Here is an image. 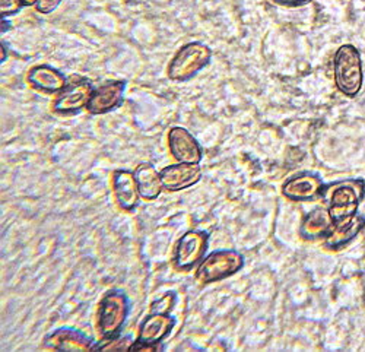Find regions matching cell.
Here are the masks:
<instances>
[{
	"label": "cell",
	"instance_id": "6da1fadb",
	"mask_svg": "<svg viewBox=\"0 0 365 352\" xmlns=\"http://www.w3.org/2000/svg\"><path fill=\"white\" fill-rule=\"evenodd\" d=\"M365 199V180L359 177L324 183L320 200L329 209L333 222H341L358 214Z\"/></svg>",
	"mask_w": 365,
	"mask_h": 352
},
{
	"label": "cell",
	"instance_id": "7a4b0ae2",
	"mask_svg": "<svg viewBox=\"0 0 365 352\" xmlns=\"http://www.w3.org/2000/svg\"><path fill=\"white\" fill-rule=\"evenodd\" d=\"M333 79L338 91L355 98L364 85V68L359 50L354 44H342L333 56Z\"/></svg>",
	"mask_w": 365,
	"mask_h": 352
},
{
	"label": "cell",
	"instance_id": "3957f363",
	"mask_svg": "<svg viewBox=\"0 0 365 352\" xmlns=\"http://www.w3.org/2000/svg\"><path fill=\"white\" fill-rule=\"evenodd\" d=\"M130 303L120 289L107 291L97 310V329L101 339H110L121 333L129 317Z\"/></svg>",
	"mask_w": 365,
	"mask_h": 352
},
{
	"label": "cell",
	"instance_id": "277c9868",
	"mask_svg": "<svg viewBox=\"0 0 365 352\" xmlns=\"http://www.w3.org/2000/svg\"><path fill=\"white\" fill-rule=\"evenodd\" d=\"M245 256L232 249H220L203 257L196 268V279L200 284H214L234 276L245 268Z\"/></svg>",
	"mask_w": 365,
	"mask_h": 352
},
{
	"label": "cell",
	"instance_id": "5b68a950",
	"mask_svg": "<svg viewBox=\"0 0 365 352\" xmlns=\"http://www.w3.org/2000/svg\"><path fill=\"white\" fill-rule=\"evenodd\" d=\"M212 58V50L200 43H187L175 53L168 65V78L174 82H186L203 71Z\"/></svg>",
	"mask_w": 365,
	"mask_h": 352
},
{
	"label": "cell",
	"instance_id": "8992f818",
	"mask_svg": "<svg viewBox=\"0 0 365 352\" xmlns=\"http://www.w3.org/2000/svg\"><path fill=\"white\" fill-rule=\"evenodd\" d=\"M209 232L202 229H190L178 239L174 250V266L177 271L189 272L197 268L206 256L209 247Z\"/></svg>",
	"mask_w": 365,
	"mask_h": 352
},
{
	"label": "cell",
	"instance_id": "52a82bcc",
	"mask_svg": "<svg viewBox=\"0 0 365 352\" xmlns=\"http://www.w3.org/2000/svg\"><path fill=\"white\" fill-rule=\"evenodd\" d=\"M175 326V319L170 313H150L142 320L138 339L132 351H158Z\"/></svg>",
	"mask_w": 365,
	"mask_h": 352
},
{
	"label": "cell",
	"instance_id": "ba28073f",
	"mask_svg": "<svg viewBox=\"0 0 365 352\" xmlns=\"http://www.w3.org/2000/svg\"><path fill=\"white\" fill-rule=\"evenodd\" d=\"M324 182L313 171H302L291 175L282 185V196L291 202H314L320 199Z\"/></svg>",
	"mask_w": 365,
	"mask_h": 352
},
{
	"label": "cell",
	"instance_id": "9c48e42d",
	"mask_svg": "<svg viewBox=\"0 0 365 352\" xmlns=\"http://www.w3.org/2000/svg\"><path fill=\"white\" fill-rule=\"evenodd\" d=\"M94 86L85 78H75L66 83L54 100V111L58 114H73L88 107Z\"/></svg>",
	"mask_w": 365,
	"mask_h": 352
},
{
	"label": "cell",
	"instance_id": "30bf717a",
	"mask_svg": "<svg viewBox=\"0 0 365 352\" xmlns=\"http://www.w3.org/2000/svg\"><path fill=\"white\" fill-rule=\"evenodd\" d=\"M200 164L178 162L168 165L160 171V177L164 190L167 192H181L186 190L202 180Z\"/></svg>",
	"mask_w": 365,
	"mask_h": 352
},
{
	"label": "cell",
	"instance_id": "8fae6325",
	"mask_svg": "<svg viewBox=\"0 0 365 352\" xmlns=\"http://www.w3.org/2000/svg\"><path fill=\"white\" fill-rule=\"evenodd\" d=\"M168 146L171 155L177 162L200 164L203 158L200 143L185 128H171V130L168 132Z\"/></svg>",
	"mask_w": 365,
	"mask_h": 352
},
{
	"label": "cell",
	"instance_id": "7c38bea8",
	"mask_svg": "<svg viewBox=\"0 0 365 352\" xmlns=\"http://www.w3.org/2000/svg\"><path fill=\"white\" fill-rule=\"evenodd\" d=\"M365 228V217L355 214L354 217L334 222L327 236L323 239V249L327 252H339L348 247Z\"/></svg>",
	"mask_w": 365,
	"mask_h": 352
},
{
	"label": "cell",
	"instance_id": "4fadbf2b",
	"mask_svg": "<svg viewBox=\"0 0 365 352\" xmlns=\"http://www.w3.org/2000/svg\"><path fill=\"white\" fill-rule=\"evenodd\" d=\"M44 346L54 351H96L97 342L73 328H60L44 338Z\"/></svg>",
	"mask_w": 365,
	"mask_h": 352
},
{
	"label": "cell",
	"instance_id": "5bb4252c",
	"mask_svg": "<svg viewBox=\"0 0 365 352\" xmlns=\"http://www.w3.org/2000/svg\"><path fill=\"white\" fill-rule=\"evenodd\" d=\"M126 83L123 81H110L98 88H94V93L88 103V111L91 114H106L117 108L123 101Z\"/></svg>",
	"mask_w": 365,
	"mask_h": 352
},
{
	"label": "cell",
	"instance_id": "9a60e30c",
	"mask_svg": "<svg viewBox=\"0 0 365 352\" xmlns=\"http://www.w3.org/2000/svg\"><path fill=\"white\" fill-rule=\"evenodd\" d=\"M113 192L117 205L126 212H133L142 199L136 185L135 172L129 170H117L113 174Z\"/></svg>",
	"mask_w": 365,
	"mask_h": 352
},
{
	"label": "cell",
	"instance_id": "2e32d148",
	"mask_svg": "<svg viewBox=\"0 0 365 352\" xmlns=\"http://www.w3.org/2000/svg\"><path fill=\"white\" fill-rule=\"evenodd\" d=\"M333 218L329 209L322 205L312 209L306 217L302 218L299 225V237L304 242H323L329 231L333 227Z\"/></svg>",
	"mask_w": 365,
	"mask_h": 352
},
{
	"label": "cell",
	"instance_id": "e0dca14e",
	"mask_svg": "<svg viewBox=\"0 0 365 352\" xmlns=\"http://www.w3.org/2000/svg\"><path fill=\"white\" fill-rule=\"evenodd\" d=\"M26 79L34 90L46 94H58L68 83L62 72H58L57 69L48 65L34 66L29 71Z\"/></svg>",
	"mask_w": 365,
	"mask_h": 352
},
{
	"label": "cell",
	"instance_id": "ac0fdd59",
	"mask_svg": "<svg viewBox=\"0 0 365 352\" xmlns=\"http://www.w3.org/2000/svg\"><path fill=\"white\" fill-rule=\"evenodd\" d=\"M133 172L140 197L149 202L158 199L164 187L161 183L160 172L155 170V167L149 162H143L138 165Z\"/></svg>",
	"mask_w": 365,
	"mask_h": 352
},
{
	"label": "cell",
	"instance_id": "d6986e66",
	"mask_svg": "<svg viewBox=\"0 0 365 352\" xmlns=\"http://www.w3.org/2000/svg\"><path fill=\"white\" fill-rule=\"evenodd\" d=\"M133 343H135V341L132 336L117 335L114 338L101 339L100 342H97L96 351H132Z\"/></svg>",
	"mask_w": 365,
	"mask_h": 352
},
{
	"label": "cell",
	"instance_id": "ffe728a7",
	"mask_svg": "<svg viewBox=\"0 0 365 352\" xmlns=\"http://www.w3.org/2000/svg\"><path fill=\"white\" fill-rule=\"evenodd\" d=\"M177 296L174 292H167L165 296L150 304V313H170L174 309Z\"/></svg>",
	"mask_w": 365,
	"mask_h": 352
},
{
	"label": "cell",
	"instance_id": "44dd1931",
	"mask_svg": "<svg viewBox=\"0 0 365 352\" xmlns=\"http://www.w3.org/2000/svg\"><path fill=\"white\" fill-rule=\"evenodd\" d=\"M22 6H25L22 0H0V12H2V16L15 15L22 9Z\"/></svg>",
	"mask_w": 365,
	"mask_h": 352
},
{
	"label": "cell",
	"instance_id": "7402d4cb",
	"mask_svg": "<svg viewBox=\"0 0 365 352\" xmlns=\"http://www.w3.org/2000/svg\"><path fill=\"white\" fill-rule=\"evenodd\" d=\"M62 4V0H37L36 9L44 15L51 14L53 11L57 9V6Z\"/></svg>",
	"mask_w": 365,
	"mask_h": 352
},
{
	"label": "cell",
	"instance_id": "603a6c76",
	"mask_svg": "<svg viewBox=\"0 0 365 352\" xmlns=\"http://www.w3.org/2000/svg\"><path fill=\"white\" fill-rule=\"evenodd\" d=\"M277 2L287 5V6H301V5H306V4L312 2V0H277Z\"/></svg>",
	"mask_w": 365,
	"mask_h": 352
},
{
	"label": "cell",
	"instance_id": "cb8c5ba5",
	"mask_svg": "<svg viewBox=\"0 0 365 352\" xmlns=\"http://www.w3.org/2000/svg\"><path fill=\"white\" fill-rule=\"evenodd\" d=\"M24 2V5H26V6H36V4H37V0H22Z\"/></svg>",
	"mask_w": 365,
	"mask_h": 352
},
{
	"label": "cell",
	"instance_id": "d4e9b609",
	"mask_svg": "<svg viewBox=\"0 0 365 352\" xmlns=\"http://www.w3.org/2000/svg\"><path fill=\"white\" fill-rule=\"evenodd\" d=\"M4 61H6V50H5L4 44H2V62H4Z\"/></svg>",
	"mask_w": 365,
	"mask_h": 352
}]
</instances>
